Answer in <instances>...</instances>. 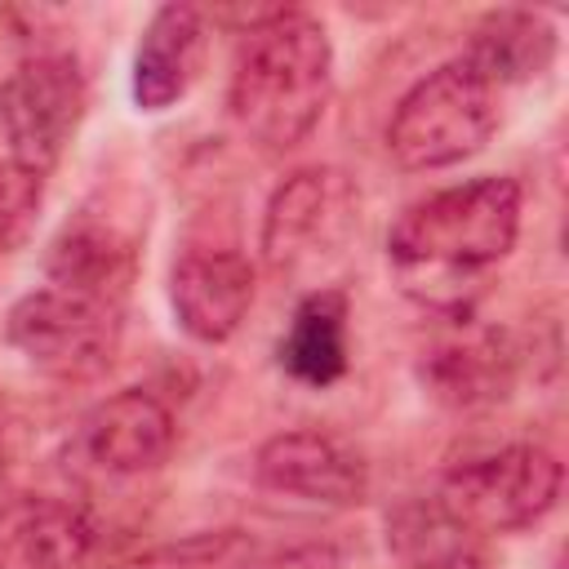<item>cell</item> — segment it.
Listing matches in <instances>:
<instances>
[{
    "instance_id": "cell-21",
    "label": "cell",
    "mask_w": 569,
    "mask_h": 569,
    "mask_svg": "<svg viewBox=\"0 0 569 569\" xmlns=\"http://www.w3.org/2000/svg\"><path fill=\"white\" fill-rule=\"evenodd\" d=\"M0 445H4V427H0Z\"/></svg>"
},
{
    "instance_id": "cell-20",
    "label": "cell",
    "mask_w": 569,
    "mask_h": 569,
    "mask_svg": "<svg viewBox=\"0 0 569 569\" xmlns=\"http://www.w3.org/2000/svg\"><path fill=\"white\" fill-rule=\"evenodd\" d=\"M267 569H338V560L329 547H302V551H289L284 560H276Z\"/></svg>"
},
{
    "instance_id": "cell-5",
    "label": "cell",
    "mask_w": 569,
    "mask_h": 569,
    "mask_svg": "<svg viewBox=\"0 0 569 569\" xmlns=\"http://www.w3.org/2000/svg\"><path fill=\"white\" fill-rule=\"evenodd\" d=\"M4 342L49 378H93L120 342V307L71 289H31L4 316Z\"/></svg>"
},
{
    "instance_id": "cell-14",
    "label": "cell",
    "mask_w": 569,
    "mask_h": 569,
    "mask_svg": "<svg viewBox=\"0 0 569 569\" xmlns=\"http://www.w3.org/2000/svg\"><path fill=\"white\" fill-rule=\"evenodd\" d=\"M462 58L485 80H493L498 89L525 84V80H533L551 67L556 27L542 13H529V9H498L471 31V44H467Z\"/></svg>"
},
{
    "instance_id": "cell-3",
    "label": "cell",
    "mask_w": 569,
    "mask_h": 569,
    "mask_svg": "<svg viewBox=\"0 0 569 569\" xmlns=\"http://www.w3.org/2000/svg\"><path fill=\"white\" fill-rule=\"evenodd\" d=\"M502 116V89L485 80L467 58H453L422 76L387 124V151L405 169H445L476 156Z\"/></svg>"
},
{
    "instance_id": "cell-10",
    "label": "cell",
    "mask_w": 569,
    "mask_h": 569,
    "mask_svg": "<svg viewBox=\"0 0 569 569\" xmlns=\"http://www.w3.org/2000/svg\"><path fill=\"white\" fill-rule=\"evenodd\" d=\"M98 547V525L80 502L13 493L0 502V569H80Z\"/></svg>"
},
{
    "instance_id": "cell-9",
    "label": "cell",
    "mask_w": 569,
    "mask_h": 569,
    "mask_svg": "<svg viewBox=\"0 0 569 569\" xmlns=\"http://www.w3.org/2000/svg\"><path fill=\"white\" fill-rule=\"evenodd\" d=\"M173 449V418L151 391H120L80 418L76 453L102 476L156 471Z\"/></svg>"
},
{
    "instance_id": "cell-13",
    "label": "cell",
    "mask_w": 569,
    "mask_h": 569,
    "mask_svg": "<svg viewBox=\"0 0 569 569\" xmlns=\"http://www.w3.org/2000/svg\"><path fill=\"white\" fill-rule=\"evenodd\" d=\"M387 547L400 569H485V538L440 498H405L387 516Z\"/></svg>"
},
{
    "instance_id": "cell-16",
    "label": "cell",
    "mask_w": 569,
    "mask_h": 569,
    "mask_svg": "<svg viewBox=\"0 0 569 569\" xmlns=\"http://www.w3.org/2000/svg\"><path fill=\"white\" fill-rule=\"evenodd\" d=\"M280 365L307 387H329L347 373V298L338 289H311L298 302L280 338Z\"/></svg>"
},
{
    "instance_id": "cell-6",
    "label": "cell",
    "mask_w": 569,
    "mask_h": 569,
    "mask_svg": "<svg viewBox=\"0 0 569 569\" xmlns=\"http://www.w3.org/2000/svg\"><path fill=\"white\" fill-rule=\"evenodd\" d=\"M556 493L560 462L542 445H507L498 453L458 462L440 485V502L476 533L525 529L556 507Z\"/></svg>"
},
{
    "instance_id": "cell-11",
    "label": "cell",
    "mask_w": 569,
    "mask_h": 569,
    "mask_svg": "<svg viewBox=\"0 0 569 569\" xmlns=\"http://www.w3.org/2000/svg\"><path fill=\"white\" fill-rule=\"evenodd\" d=\"M169 302L196 342H222L253 302V267L236 249H191L173 262Z\"/></svg>"
},
{
    "instance_id": "cell-19",
    "label": "cell",
    "mask_w": 569,
    "mask_h": 569,
    "mask_svg": "<svg viewBox=\"0 0 569 569\" xmlns=\"http://www.w3.org/2000/svg\"><path fill=\"white\" fill-rule=\"evenodd\" d=\"M244 538L240 533H209V538H191L182 547L156 551L147 565L138 569H236L244 560Z\"/></svg>"
},
{
    "instance_id": "cell-15",
    "label": "cell",
    "mask_w": 569,
    "mask_h": 569,
    "mask_svg": "<svg viewBox=\"0 0 569 569\" xmlns=\"http://www.w3.org/2000/svg\"><path fill=\"white\" fill-rule=\"evenodd\" d=\"M129 258H133V249L116 227L80 218V222H67L62 236L53 240L49 280L58 289H71V293L102 298V302L120 307V293L129 284Z\"/></svg>"
},
{
    "instance_id": "cell-7",
    "label": "cell",
    "mask_w": 569,
    "mask_h": 569,
    "mask_svg": "<svg viewBox=\"0 0 569 569\" xmlns=\"http://www.w3.org/2000/svg\"><path fill=\"white\" fill-rule=\"evenodd\" d=\"M80 116L84 76L62 53H40L0 84V133L9 142V160L40 178L62 160Z\"/></svg>"
},
{
    "instance_id": "cell-2",
    "label": "cell",
    "mask_w": 569,
    "mask_h": 569,
    "mask_svg": "<svg viewBox=\"0 0 569 569\" xmlns=\"http://www.w3.org/2000/svg\"><path fill=\"white\" fill-rule=\"evenodd\" d=\"M333 84V49L316 18L276 9L244 31L227 107L231 120L267 151L298 147L325 116Z\"/></svg>"
},
{
    "instance_id": "cell-4",
    "label": "cell",
    "mask_w": 569,
    "mask_h": 569,
    "mask_svg": "<svg viewBox=\"0 0 569 569\" xmlns=\"http://www.w3.org/2000/svg\"><path fill=\"white\" fill-rule=\"evenodd\" d=\"M360 227V191L342 169L311 164L289 173L267 200L262 258L284 280L325 276Z\"/></svg>"
},
{
    "instance_id": "cell-12",
    "label": "cell",
    "mask_w": 569,
    "mask_h": 569,
    "mask_svg": "<svg viewBox=\"0 0 569 569\" xmlns=\"http://www.w3.org/2000/svg\"><path fill=\"white\" fill-rule=\"evenodd\" d=\"M204 58V18L191 4H164L151 13L133 53V102L142 111L173 107Z\"/></svg>"
},
{
    "instance_id": "cell-1",
    "label": "cell",
    "mask_w": 569,
    "mask_h": 569,
    "mask_svg": "<svg viewBox=\"0 0 569 569\" xmlns=\"http://www.w3.org/2000/svg\"><path fill=\"white\" fill-rule=\"evenodd\" d=\"M516 231L520 187L511 178H476L409 204L391 227L387 258L409 298L436 311H467L485 271L511 253Z\"/></svg>"
},
{
    "instance_id": "cell-17",
    "label": "cell",
    "mask_w": 569,
    "mask_h": 569,
    "mask_svg": "<svg viewBox=\"0 0 569 569\" xmlns=\"http://www.w3.org/2000/svg\"><path fill=\"white\" fill-rule=\"evenodd\" d=\"M511 365L516 356L502 333H476V338L436 347L422 360V382L449 405H485L507 391Z\"/></svg>"
},
{
    "instance_id": "cell-8",
    "label": "cell",
    "mask_w": 569,
    "mask_h": 569,
    "mask_svg": "<svg viewBox=\"0 0 569 569\" xmlns=\"http://www.w3.org/2000/svg\"><path fill=\"white\" fill-rule=\"evenodd\" d=\"M253 476L262 489L293 502H316V507H356L369 489V471L360 453L325 431L271 436L258 449Z\"/></svg>"
},
{
    "instance_id": "cell-18",
    "label": "cell",
    "mask_w": 569,
    "mask_h": 569,
    "mask_svg": "<svg viewBox=\"0 0 569 569\" xmlns=\"http://www.w3.org/2000/svg\"><path fill=\"white\" fill-rule=\"evenodd\" d=\"M40 182H44L40 173H31L13 160L0 164V253L13 249L31 231L36 209H40Z\"/></svg>"
}]
</instances>
